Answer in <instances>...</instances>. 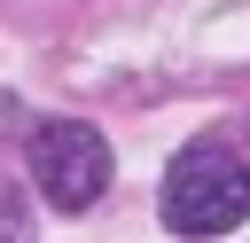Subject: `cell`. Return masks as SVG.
<instances>
[{"mask_svg":"<svg viewBox=\"0 0 250 243\" xmlns=\"http://www.w3.org/2000/svg\"><path fill=\"white\" fill-rule=\"evenodd\" d=\"M250 219V141L203 133L164 165V227L172 235H227Z\"/></svg>","mask_w":250,"mask_h":243,"instance_id":"6da1fadb","label":"cell"},{"mask_svg":"<svg viewBox=\"0 0 250 243\" xmlns=\"http://www.w3.org/2000/svg\"><path fill=\"white\" fill-rule=\"evenodd\" d=\"M23 157H31V180H39V196L55 204V212H86V204H102V188H109V141L86 125V118H47V125H31V141H23Z\"/></svg>","mask_w":250,"mask_h":243,"instance_id":"7a4b0ae2","label":"cell"}]
</instances>
